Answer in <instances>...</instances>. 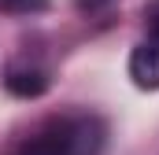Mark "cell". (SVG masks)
<instances>
[{
  "label": "cell",
  "instance_id": "obj_2",
  "mask_svg": "<svg viewBox=\"0 0 159 155\" xmlns=\"http://www.w3.org/2000/svg\"><path fill=\"white\" fill-rule=\"evenodd\" d=\"M129 78L144 92L159 89V41H141L129 52Z\"/></svg>",
  "mask_w": 159,
  "mask_h": 155
},
{
  "label": "cell",
  "instance_id": "obj_5",
  "mask_svg": "<svg viewBox=\"0 0 159 155\" xmlns=\"http://www.w3.org/2000/svg\"><path fill=\"white\" fill-rule=\"evenodd\" d=\"M4 7H7V11H19V7H26V11H44L48 0H4Z\"/></svg>",
  "mask_w": 159,
  "mask_h": 155
},
{
  "label": "cell",
  "instance_id": "obj_4",
  "mask_svg": "<svg viewBox=\"0 0 159 155\" xmlns=\"http://www.w3.org/2000/svg\"><path fill=\"white\" fill-rule=\"evenodd\" d=\"M144 26H148V41H159V0L144 4Z\"/></svg>",
  "mask_w": 159,
  "mask_h": 155
},
{
  "label": "cell",
  "instance_id": "obj_3",
  "mask_svg": "<svg viewBox=\"0 0 159 155\" xmlns=\"http://www.w3.org/2000/svg\"><path fill=\"white\" fill-rule=\"evenodd\" d=\"M4 85H7L11 96L34 100V96H41V92L48 89V78H44V70H37V67H11L7 78H4Z\"/></svg>",
  "mask_w": 159,
  "mask_h": 155
},
{
  "label": "cell",
  "instance_id": "obj_1",
  "mask_svg": "<svg viewBox=\"0 0 159 155\" xmlns=\"http://www.w3.org/2000/svg\"><path fill=\"white\" fill-rule=\"evenodd\" d=\"M104 140L100 122L93 118H52L30 133L11 155H96Z\"/></svg>",
  "mask_w": 159,
  "mask_h": 155
}]
</instances>
